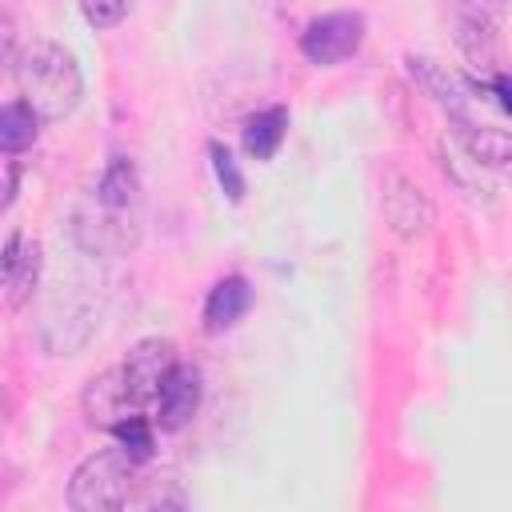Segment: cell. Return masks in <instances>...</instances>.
I'll use <instances>...</instances> for the list:
<instances>
[{
	"mask_svg": "<svg viewBox=\"0 0 512 512\" xmlns=\"http://www.w3.org/2000/svg\"><path fill=\"white\" fill-rule=\"evenodd\" d=\"M12 76L20 88V100L36 112L40 124H56L72 116L84 96V72L76 56L64 44L44 40V36H36L32 44H20Z\"/></svg>",
	"mask_w": 512,
	"mask_h": 512,
	"instance_id": "1",
	"label": "cell"
},
{
	"mask_svg": "<svg viewBox=\"0 0 512 512\" xmlns=\"http://www.w3.org/2000/svg\"><path fill=\"white\" fill-rule=\"evenodd\" d=\"M148 460L128 456L120 444L116 448H100L92 456H84L68 480V504L76 512H116V508H132L140 472Z\"/></svg>",
	"mask_w": 512,
	"mask_h": 512,
	"instance_id": "2",
	"label": "cell"
},
{
	"mask_svg": "<svg viewBox=\"0 0 512 512\" xmlns=\"http://www.w3.org/2000/svg\"><path fill=\"white\" fill-rule=\"evenodd\" d=\"M404 64H408L412 80L448 112V120H464V124L480 120V108L488 104L484 100L488 96L484 80H472V76H464V72H456L440 60H428V56H408Z\"/></svg>",
	"mask_w": 512,
	"mask_h": 512,
	"instance_id": "3",
	"label": "cell"
},
{
	"mask_svg": "<svg viewBox=\"0 0 512 512\" xmlns=\"http://www.w3.org/2000/svg\"><path fill=\"white\" fill-rule=\"evenodd\" d=\"M500 16H504V0H460L456 20H452L456 48L480 72V80L504 72L500 68Z\"/></svg>",
	"mask_w": 512,
	"mask_h": 512,
	"instance_id": "4",
	"label": "cell"
},
{
	"mask_svg": "<svg viewBox=\"0 0 512 512\" xmlns=\"http://www.w3.org/2000/svg\"><path fill=\"white\" fill-rule=\"evenodd\" d=\"M72 240L92 256H124L136 248L140 224H136V212L108 208L92 196V204L76 208V216H72Z\"/></svg>",
	"mask_w": 512,
	"mask_h": 512,
	"instance_id": "5",
	"label": "cell"
},
{
	"mask_svg": "<svg viewBox=\"0 0 512 512\" xmlns=\"http://www.w3.org/2000/svg\"><path fill=\"white\" fill-rule=\"evenodd\" d=\"M364 44V16L360 12H324L300 32V52L316 68H332L356 56Z\"/></svg>",
	"mask_w": 512,
	"mask_h": 512,
	"instance_id": "6",
	"label": "cell"
},
{
	"mask_svg": "<svg viewBox=\"0 0 512 512\" xmlns=\"http://www.w3.org/2000/svg\"><path fill=\"white\" fill-rule=\"evenodd\" d=\"M176 360H180L176 344L164 340V336H144V340H136L128 348V356L120 360V372H124V380H128V388H132L140 408H148L156 400V388L164 384V376H168V368Z\"/></svg>",
	"mask_w": 512,
	"mask_h": 512,
	"instance_id": "7",
	"label": "cell"
},
{
	"mask_svg": "<svg viewBox=\"0 0 512 512\" xmlns=\"http://www.w3.org/2000/svg\"><path fill=\"white\" fill-rule=\"evenodd\" d=\"M136 412H144V408L136 404V396H132L128 380H124L120 364L116 368H104L100 376H92L84 384V416H88V424L112 432L120 420H128Z\"/></svg>",
	"mask_w": 512,
	"mask_h": 512,
	"instance_id": "8",
	"label": "cell"
},
{
	"mask_svg": "<svg viewBox=\"0 0 512 512\" xmlns=\"http://www.w3.org/2000/svg\"><path fill=\"white\" fill-rule=\"evenodd\" d=\"M384 220L392 224L396 236L416 240V236H424L432 228L436 212H432V200L424 196V188L416 180L392 172L388 184H384Z\"/></svg>",
	"mask_w": 512,
	"mask_h": 512,
	"instance_id": "9",
	"label": "cell"
},
{
	"mask_svg": "<svg viewBox=\"0 0 512 512\" xmlns=\"http://www.w3.org/2000/svg\"><path fill=\"white\" fill-rule=\"evenodd\" d=\"M156 424L164 428V432H176V428H184L192 416H196V408H200V372L192 368V364H184V360H176L172 368H168V376H164V384L156 388Z\"/></svg>",
	"mask_w": 512,
	"mask_h": 512,
	"instance_id": "10",
	"label": "cell"
},
{
	"mask_svg": "<svg viewBox=\"0 0 512 512\" xmlns=\"http://www.w3.org/2000/svg\"><path fill=\"white\" fill-rule=\"evenodd\" d=\"M40 280V240L28 232H12L0 252V288L8 292V304H24Z\"/></svg>",
	"mask_w": 512,
	"mask_h": 512,
	"instance_id": "11",
	"label": "cell"
},
{
	"mask_svg": "<svg viewBox=\"0 0 512 512\" xmlns=\"http://www.w3.org/2000/svg\"><path fill=\"white\" fill-rule=\"evenodd\" d=\"M452 140L460 144L464 160H472L476 168H504L508 156H512V140L500 124H464V120H452Z\"/></svg>",
	"mask_w": 512,
	"mask_h": 512,
	"instance_id": "12",
	"label": "cell"
},
{
	"mask_svg": "<svg viewBox=\"0 0 512 512\" xmlns=\"http://www.w3.org/2000/svg\"><path fill=\"white\" fill-rule=\"evenodd\" d=\"M252 308V288L244 276H224L212 284L208 300H204V328L216 336V332H228L236 320H244V312Z\"/></svg>",
	"mask_w": 512,
	"mask_h": 512,
	"instance_id": "13",
	"label": "cell"
},
{
	"mask_svg": "<svg viewBox=\"0 0 512 512\" xmlns=\"http://www.w3.org/2000/svg\"><path fill=\"white\" fill-rule=\"evenodd\" d=\"M96 200L108 204V208H120V212H136L140 204V172L128 156H112L100 172V184H96Z\"/></svg>",
	"mask_w": 512,
	"mask_h": 512,
	"instance_id": "14",
	"label": "cell"
},
{
	"mask_svg": "<svg viewBox=\"0 0 512 512\" xmlns=\"http://www.w3.org/2000/svg\"><path fill=\"white\" fill-rule=\"evenodd\" d=\"M284 136H288V108H280V104L260 108L256 116L244 120V152L252 160H272L280 152Z\"/></svg>",
	"mask_w": 512,
	"mask_h": 512,
	"instance_id": "15",
	"label": "cell"
},
{
	"mask_svg": "<svg viewBox=\"0 0 512 512\" xmlns=\"http://www.w3.org/2000/svg\"><path fill=\"white\" fill-rule=\"evenodd\" d=\"M184 504H188V496L180 488V476L172 468H148L144 464L132 508H184Z\"/></svg>",
	"mask_w": 512,
	"mask_h": 512,
	"instance_id": "16",
	"label": "cell"
},
{
	"mask_svg": "<svg viewBox=\"0 0 512 512\" xmlns=\"http://www.w3.org/2000/svg\"><path fill=\"white\" fill-rule=\"evenodd\" d=\"M36 132H40V120H36V112L24 100L0 104V152L4 156L28 152L36 144Z\"/></svg>",
	"mask_w": 512,
	"mask_h": 512,
	"instance_id": "17",
	"label": "cell"
},
{
	"mask_svg": "<svg viewBox=\"0 0 512 512\" xmlns=\"http://www.w3.org/2000/svg\"><path fill=\"white\" fill-rule=\"evenodd\" d=\"M112 436H116V444H120L128 456H136V460H152L156 432H152V420H148L144 412H136V416L120 420V424L112 428Z\"/></svg>",
	"mask_w": 512,
	"mask_h": 512,
	"instance_id": "18",
	"label": "cell"
},
{
	"mask_svg": "<svg viewBox=\"0 0 512 512\" xmlns=\"http://www.w3.org/2000/svg\"><path fill=\"white\" fill-rule=\"evenodd\" d=\"M208 156H212V172H216L220 188L228 192V200H244V172L236 168L232 152H228L220 140H212V144H208Z\"/></svg>",
	"mask_w": 512,
	"mask_h": 512,
	"instance_id": "19",
	"label": "cell"
},
{
	"mask_svg": "<svg viewBox=\"0 0 512 512\" xmlns=\"http://www.w3.org/2000/svg\"><path fill=\"white\" fill-rule=\"evenodd\" d=\"M80 12L96 32H108L132 12V0H80Z\"/></svg>",
	"mask_w": 512,
	"mask_h": 512,
	"instance_id": "20",
	"label": "cell"
},
{
	"mask_svg": "<svg viewBox=\"0 0 512 512\" xmlns=\"http://www.w3.org/2000/svg\"><path fill=\"white\" fill-rule=\"evenodd\" d=\"M16 52H20V32H16V20L0 8V76L16 64Z\"/></svg>",
	"mask_w": 512,
	"mask_h": 512,
	"instance_id": "21",
	"label": "cell"
},
{
	"mask_svg": "<svg viewBox=\"0 0 512 512\" xmlns=\"http://www.w3.org/2000/svg\"><path fill=\"white\" fill-rule=\"evenodd\" d=\"M12 192H16V180H12V176H0V216L8 212V204H12Z\"/></svg>",
	"mask_w": 512,
	"mask_h": 512,
	"instance_id": "22",
	"label": "cell"
},
{
	"mask_svg": "<svg viewBox=\"0 0 512 512\" xmlns=\"http://www.w3.org/2000/svg\"><path fill=\"white\" fill-rule=\"evenodd\" d=\"M8 424H12V404H8V396L0 392V440H4V432H8Z\"/></svg>",
	"mask_w": 512,
	"mask_h": 512,
	"instance_id": "23",
	"label": "cell"
}]
</instances>
